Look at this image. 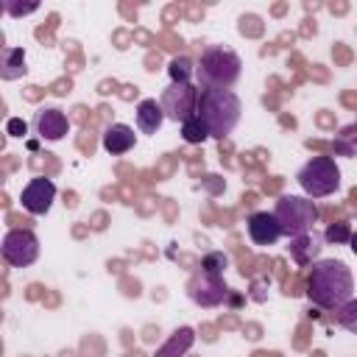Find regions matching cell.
<instances>
[{"mask_svg": "<svg viewBox=\"0 0 357 357\" xmlns=\"http://www.w3.org/2000/svg\"><path fill=\"white\" fill-rule=\"evenodd\" d=\"M307 298L321 310H337L354 296V276L343 259H318L307 273Z\"/></svg>", "mask_w": 357, "mask_h": 357, "instance_id": "6da1fadb", "label": "cell"}, {"mask_svg": "<svg viewBox=\"0 0 357 357\" xmlns=\"http://www.w3.org/2000/svg\"><path fill=\"white\" fill-rule=\"evenodd\" d=\"M201 123L209 128V137H229L243 114V103L231 89H198V112Z\"/></svg>", "mask_w": 357, "mask_h": 357, "instance_id": "7a4b0ae2", "label": "cell"}, {"mask_svg": "<svg viewBox=\"0 0 357 357\" xmlns=\"http://www.w3.org/2000/svg\"><path fill=\"white\" fill-rule=\"evenodd\" d=\"M243 59L226 45H206L195 64V78L201 89H231L240 81Z\"/></svg>", "mask_w": 357, "mask_h": 357, "instance_id": "3957f363", "label": "cell"}, {"mask_svg": "<svg viewBox=\"0 0 357 357\" xmlns=\"http://www.w3.org/2000/svg\"><path fill=\"white\" fill-rule=\"evenodd\" d=\"M273 215L282 226V234L293 240V237L312 231V226L318 220V206L307 195H282L273 206Z\"/></svg>", "mask_w": 357, "mask_h": 357, "instance_id": "277c9868", "label": "cell"}, {"mask_svg": "<svg viewBox=\"0 0 357 357\" xmlns=\"http://www.w3.org/2000/svg\"><path fill=\"white\" fill-rule=\"evenodd\" d=\"M296 181L307 198H326L340 187V167L332 156H312L307 165H301Z\"/></svg>", "mask_w": 357, "mask_h": 357, "instance_id": "5b68a950", "label": "cell"}, {"mask_svg": "<svg viewBox=\"0 0 357 357\" xmlns=\"http://www.w3.org/2000/svg\"><path fill=\"white\" fill-rule=\"evenodd\" d=\"M3 262L11 268H28L39 259V237L31 229H11L0 243Z\"/></svg>", "mask_w": 357, "mask_h": 357, "instance_id": "8992f818", "label": "cell"}, {"mask_svg": "<svg viewBox=\"0 0 357 357\" xmlns=\"http://www.w3.org/2000/svg\"><path fill=\"white\" fill-rule=\"evenodd\" d=\"M229 296V287L223 282V276H215V273H206V271H195L187 282V298L195 304V307H204V310H212V307H220Z\"/></svg>", "mask_w": 357, "mask_h": 357, "instance_id": "52a82bcc", "label": "cell"}, {"mask_svg": "<svg viewBox=\"0 0 357 357\" xmlns=\"http://www.w3.org/2000/svg\"><path fill=\"white\" fill-rule=\"evenodd\" d=\"M159 103H162L167 120L184 123V120L195 117V112H198V89L192 84H173L170 81V86L162 92Z\"/></svg>", "mask_w": 357, "mask_h": 357, "instance_id": "ba28073f", "label": "cell"}, {"mask_svg": "<svg viewBox=\"0 0 357 357\" xmlns=\"http://www.w3.org/2000/svg\"><path fill=\"white\" fill-rule=\"evenodd\" d=\"M20 201H22V209L28 215H47L53 201H56V184L45 176H36L22 187Z\"/></svg>", "mask_w": 357, "mask_h": 357, "instance_id": "9c48e42d", "label": "cell"}, {"mask_svg": "<svg viewBox=\"0 0 357 357\" xmlns=\"http://www.w3.org/2000/svg\"><path fill=\"white\" fill-rule=\"evenodd\" d=\"M33 131H36L42 139H47V142H59V139L67 137L70 120H67V114H64L61 109L45 106V109H39V112L33 114Z\"/></svg>", "mask_w": 357, "mask_h": 357, "instance_id": "30bf717a", "label": "cell"}, {"mask_svg": "<svg viewBox=\"0 0 357 357\" xmlns=\"http://www.w3.org/2000/svg\"><path fill=\"white\" fill-rule=\"evenodd\" d=\"M245 229H248V237H251L254 245H276L279 237H284L276 215L273 212H262V209L248 215Z\"/></svg>", "mask_w": 357, "mask_h": 357, "instance_id": "8fae6325", "label": "cell"}, {"mask_svg": "<svg viewBox=\"0 0 357 357\" xmlns=\"http://www.w3.org/2000/svg\"><path fill=\"white\" fill-rule=\"evenodd\" d=\"M287 248H290V257H293L296 265H312V262H318V257H321L324 234L307 231V234H301V237H293Z\"/></svg>", "mask_w": 357, "mask_h": 357, "instance_id": "7c38bea8", "label": "cell"}, {"mask_svg": "<svg viewBox=\"0 0 357 357\" xmlns=\"http://www.w3.org/2000/svg\"><path fill=\"white\" fill-rule=\"evenodd\" d=\"M134 145H137V134H134L131 126H126V123H112V126H106V131H103V151H106V153L123 156V153H128Z\"/></svg>", "mask_w": 357, "mask_h": 357, "instance_id": "4fadbf2b", "label": "cell"}, {"mask_svg": "<svg viewBox=\"0 0 357 357\" xmlns=\"http://www.w3.org/2000/svg\"><path fill=\"white\" fill-rule=\"evenodd\" d=\"M165 120H167L165 117V109H162V103L156 98H142L137 103V128L142 134H156Z\"/></svg>", "mask_w": 357, "mask_h": 357, "instance_id": "5bb4252c", "label": "cell"}, {"mask_svg": "<svg viewBox=\"0 0 357 357\" xmlns=\"http://www.w3.org/2000/svg\"><path fill=\"white\" fill-rule=\"evenodd\" d=\"M192 343H195V332H192V326H178V329H176V332L156 349L153 357H181V354L190 351Z\"/></svg>", "mask_w": 357, "mask_h": 357, "instance_id": "9a60e30c", "label": "cell"}, {"mask_svg": "<svg viewBox=\"0 0 357 357\" xmlns=\"http://www.w3.org/2000/svg\"><path fill=\"white\" fill-rule=\"evenodd\" d=\"M25 73H28V67H25V50L6 45L0 50V78L3 81H14V78H20Z\"/></svg>", "mask_w": 357, "mask_h": 357, "instance_id": "2e32d148", "label": "cell"}, {"mask_svg": "<svg viewBox=\"0 0 357 357\" xmlns=\"http://www.w3.org/2000/svg\"><path fill=\"white\" fill-rule=\"evenodd\" d=\"M332 151L337 153V156H357V123H349V126H343L337 134H335V139H332Z\"/></svg>", "mask_w": 357, "mask_h": 357, "instance_id": "e0dca14e", "label": "cell"}, {"mask_svg": "<svg viewBox=\"0 0 357 357\" xmlns=\"http://www.w3.org/2000/svg\"><path fill=\"white\" fill-rule=\"evenodd\" d=\"M167 73H170V81H173V84H190V78L195 75L192 59H190V56H176V59H170Z\"/></svg>", "mask_w": 357, "mask_h": 357, "instance_id": "ac0fdd59", "label": "cell"}, {"mask_svg": "<svg viewBox=\"0 0 357 357\" xmlns=\"http://www.w3.org/2000/svg\"><path fill=\"white\" fill-rule=\"evenodd\" d=\"M181 137H184V142H190V145H201V142L209 139V128H206V126L201 123V117L195 114V117H190V120L181 123Z\"/></svg>", "mask_w": 357, "mask_h": 357, "instance_id": "d6986e66", "label": "cell"}, {"mask_svg": "<svg viewBox=\"0 0 357 357\" xmlns=\"http://www.w3.org/2000/svg\"><path fill=\"white\" fill-rule=\"evenodd\" d=\"M335 324H337L340 329H346V332L357 335V298H354V296H351L343 307H337V310H335Z\"/></svg>", "mask_w": 357, "mask_h": 357, "instance_id": "ffe728a7", "label": "cell"}, {"mask_svg": "<svg viewBox=\"0 0 357 357\" xmlns=\"http://www.w3.org/2000/svg\"><path fill=\"white\" fill-rule=\"evenodd\" d=\"M351 223L349 220H335V223H329L326 226V231H324V243H329V245H346L349 240H351Z\"/></svg>", "mask_w": 357, "mask_h": 357, "instance_id": "44dd1931", "label": "cell"}, {"mask_svg": "<svg viewBox=\"0 0 357 357\" xmlns=\"http://www.w3.org/2000/svg\"><path fill=\"white\" fill-rule=\"evenodd\" d=\"M229 268V257L223 251H209L201 257V271L206 273H215V276H223V271Z\"/></svg>", "mask_w": 357, "mask_h": 357, "instance_id": "7402d4cb", "label": "cell"}, {"mask_svg": "<svg viewBox=\"0 0 357 357\" xmlns=\"http://www.w3.org/2000/svg\"><path fill=\"white\" fill-rule=\"evenodd\" d=\"M6 8H8L11 14H28V11H36V8H39V3H25V6H14V3H6Z\"/></svg>", "mask_w": 357, "mask_h": 357, "instance_id": "603a6c76", "label": "cell"}, {"mask_svg": "<svg viewBox=\"0 0 357 357\" xmlns=\"http://www.w3.org/2000/svg\"><path fill=\"white\" fill-rule=\"evenodd\" d=\"M8 134H11V137H22V134H25V123H22V120H11V123H8Z\"/></svg>", "mask_w": 357, "mask_h": 357, "instance_id": "cb8c5ba5", "label": "cell"}, {"mask_svg": "<svg viewBox=\"0 0 357 357\" xmlns=\"http://www.w3.org/2000/svg\"><path fill=\"white\" fill-rule=\"evenodd\" d=\"M349 245H351V251H354V254H357V231H354V234H351V240H349Z\"/></svg>", "mask_w": 357, "mask_h": 357, "instance_id": "d4e9b609", "label": "cell"}]
</instances>
